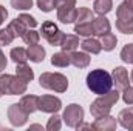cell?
<instances>
[{
	"mask_svg": "<svg viewBox=\"0 0 133 131\" xmlns=\"http://www.w3.org/2000/svg\"><path fill=\"white\" fill-rule=\"evenodd\" d=\"M51 63H53L54 66H59V68H66V66L71 63V62H70V53H66V51H61V53L53 54V57H51Z\"/></svg>",
	"mask_w": 133,
	"mask_h": 131,
	"instance_id": "23",
	"label": "cell"
},
{
	"mask_svg": "<svg viewBox=\"0 0 133 131\" xmlns=\"http://www.w3.org/2000/svg\"><path fill=\"white\" fill-rule=\"evenodd\" d=\"M111 8H113L111 0H95V3H93V11L99 16L108 14L111 11Z\"/></svg>",
	"mask_w": 133,
	"mask_h": 131,
	"instance_id": "24",
	"label": "cell"
},
{
	"mask_svg": "<svg viewBox=\"0 0 133 131\" xmlns=\"http://www.w3.org/2000/svg\"><path fill=\"white\" fill-rule=\"evenodd\" d=\"M70 62L71 65H74L76 68L82 69V68H87L90 65V56L84 51V53H79V51H71L70 53Z\"/></svg>",
	"mask_w": 133,
	"mask_h": 131,
	"instance_id": "13",
	"label": "cell"
},
{
	"mask_svg": "<svg viewBox=\"0 0 133 131\" xmlns=\"http://www.w3.org/2000/svg\"><path fill=\"white\" fill-rule=\"evenodd\" d=\"M6 17H8V11H6V8H5V6H2V5H0V25L5 22V19H6Z\"/></svg>",
	"mask_w": 133,
	"mask_h": 131,
	"instance_id": "38",
	"label": "cell"
},
{
	"mask_svg": "<svg viewBox=\"0 0 133 131\" xmlns=\"http://www.w3.org/2000/svg\"><path fill=\"white\" fill-rule=\"evenodd\" d=\"M116 17L119 20H127V22H133V9L125 5V3H121L118 8H116Z\"/></svg>",
	"mask_w": 133,
	"mask_h": 131,
	"instance_id": "25",
	"label": "cell"
},
{
	"mask_svg": "<svg viewBox=\"0 0 133 131\" xmlns=\"http://www.w3.org/2000/svg\"><path fill=\"white\" fill-rule=\"evenodd\" d=\"M116 43H118V39H116V35L113 33H107V34H104V35H101V45H102L104 51L115 49Z\"/></svg>",
	"mask_w": 133,
	"mask_h": 131,
	"instance_id": "26",
	"label": "cell"
},
{
	"mask_svg": "<svg viewBox=\"0 0 133 131\" xmlns=\"http://www.w3.org/2000/svg\"><path fill=\"white\" fill-rule=\"evenodd\" d=\"M62 108V102L59 97L54 96H40L37 97V110L42 113H50L54 114Z\"/></svg>",
	"mask_w": 133,
	"mask_h": 131,
	"instance_id": "7",
	"label": "cell"
},
{
	"mask_svg": "<svg viewBox=\"0 0 133 131\" xmlns=\"http://www.w3.org/2000/svg\"><path fill=\"white\" fill-rule=\"evenodd\" d=\"M9 57L14 63H26L28 60V51L22 46H17V48H12L11 53H9Z\"/></svg>",
	"mask_w": 133,
	"mask_h": 131,
	"instance_id": "22",
	"label": "cell"
},
{
	"mask_svg": "<svg viewBox=\"0 0 133 131\" xmlns=\"http://www.w3.org/2000/svg\"><path fill=\"white\" fill-rule=\"evenodd\" d=\"M19 19L23 22V25H25L28 30H31V28H34V26H37V20L34 19L33 16H30V14H20Z\"/></svg>",
	"mask_w": 133,
	"mask_h": 131,
	"instance_id": "35",
	"label": "cell"
},
{
	"mask_svg": "<svg viewBox=\"0 0 133 131\" xmlns=\"http://www.w3.org/2000/svg\"><path fill=\"white\" fill-rule=\"evenodd\" d=\"M91 28L95 35H104V34L110 33V22L105 16H99L96 19H93L91 22Z\"/></svg>",
	"mask_w": 133,
	"mask_h": 131,
	"instance_id": "12",
	"label": "cell"
},
{
	"mask_svg": "<svg viewBox=\"0 0 133 131\" xmlns=\"http://www.w3.org/2000/svg\"><path fill=\"white\" fill-rule=\"evenodd\" d=\"M121 60L125 62V63H132L133 65V43L125 45L121 49Z\"/></svg>",
	"mask_w": 133,
	"mask_h": 131,
	"instance_id": "28",
	"label": "cell"
},
{
	"mask_svg": "<svg viewBox=\"0 0 133 131\" xmlns=\"http://www.w3.org/2000/svg\"><path fill=\"white\" fill-rule=\"evenodd\" d=\"M62 117H59L56 113L48 119V123H46V130L48 131H59L61 127H62V122H61Z\"/></svg>",
	"mask_w": 133,
	"mask_h": 131,
	"instance_id": "30",
	"label": "cell"
},
{
	"mask_svg": "<svg viewBox=\"0 0 133 131\" xmlns=\"http://www.w3.org/2000/svg\"><path fill=\"white\" fill-rule=\"evenodd\" d=\"M6 28L9 30V33L12 34L16 39H17V37H22V35L25 34V31L28 30L19 17H17V19H14V20H11V22L8 23V26H6Z\"/></svg>",
	"mask_w": 133,
	"mask_h": 131,
	"instance_id": "21",
	"label": "cell"
},
{
	"mask_svg": "<svg viewBox=\"0 0 133 131\" xmlns=\"http://www.w3.org/2000/svg\"><path fill=\"white\" fill-rule=\"evenodd\" d=\"M11 6L14 9H19V11L30 9L33 6V0H11Z\"/></svg>",
	"mask_w": 133,
	"mask_h": 131,
	"instance_id": "34",
	"label": "cell"
},
{
	"mask_svg": "<svg viewBox=\"0 0 133 131\" xmlns=\"http://www.w3.org/2000/svg\"><path fill=\"white\" fill-rule=\"evenodd\" d=\"M28 116H30V114H26V113L22 110L20 103H12V105H9V108H8V119H9L11 125H14V127H22V125H25L26 120H28Z\"/></svg>",
	"mask_w": 133,
	"mask_h": 131,
	"instance_id": "8",
	"label": "cell"
},
{
	"mask_svg": "<svg viewBox=\"0 0 133 131\" xmlns=\"http://www.w3.org/2000/svg\"><path fill=\"white\" fill-rule=\"evenodd\" d=\"M19 103H20L22 110H23L26 114H31V113H34V111L37 110V97L33 96V94L22 96V99H20Z\"/></svg>",
	"mask_w": 133,
	"mask_h": 131,
	"instance_id": "18",
	"label": "cell"
},
{
	"mask_svg": "<svg viewBox=\"0 0 133 131\" xmlns=\"http://www.w3.org/2000/svg\"><path fill=\"white\" fill-rule=\"evenodd\" d=\"M16 76L28 83V82H31L34 79V71H33V68H30V65H26V63H17Z\"/></svg>",
	"mask_w": 133,
	"mask_h": 131,
	"instance_id": "19",
	"label": "cell"
},
{
	"mask_svg": "<svg viewBox=\"0 0 133 131\" xmlns=\"http://www.w3.org/2000/svg\"><path fill=\"white\" fill-rule=\"evenodd\" d=\"M3 96V91H2V86H0V97Z\"/></svg>",
	"mask_w": 133,
	"mask_h": 131,
	"instance_id": "43",
	"label": "cell"
},
{
	"mask_svg": "<svg viewBox=\"0 0 133 131\" xmlns=\"http://www.w3.org/2000/svg\"><path fill=\"white\" fill-rule=\"evenodd\" d=\"M81 48L88 53V54H99L102 51V45H101V40L98 39H91V37H87L82 43H81Z\"/></svg>",
	"mask_w": 133,
	"mask_h": 131,
	"instance_id": "16",
	"label": "cell"
},
{
	"mask_svg": "<svg viewBox=\"0 0 133 131\" xmlns=\"http://www.w3.org/2000/svg\"><path fill=\"white\" fill-rule=\"evenodd\" d=\"M40 35L53 46H61V42H62V37L64 33L57 28L56 23L53 22H43L42 23V28H40Z\"/></svg>",
	"mask_w": 133,
	"mask_h": 131,
	"instance_id": "6",
	"label": "cell"
},
{
	"mask_svg": "<svg viewBox=\"0 0 133 131\" xmlns=\"http://www.w3.org/2000/svg\"><path fill=\"white\" fill-rule=\"evenodd\" d=\"M6 65H8V60H6V57H5L3 51L0 49V74L3 72V69L6 68Z\"/></svg>",
	"mask_w": 133,
	"mask_h": 131,
	"instance_id": "37",
	"label": "cell"
},
{
	"mask_svg": "<svg viewBox=\"0 0 133 131\" xmlns=\"http://www.w3.org/2000/svg\"><path fill=\"white\" fill-rule=\"evenodd\" d=\"M57 9V20H61L62 23H73L76 20V16H77V9L76 6L73 5H59L56 6Z\"/></svg>",
	"mask_w": 133,
	"mask_h": 131,
	"instance_id": "10",
	"label": "cell"
},
{
	"mask_svg": "<svg viewBox=\"0 0 133 131\" xmlns=\"http://www.w3.org/2000/svg\"><path fill=\"white\" fill-rule=\"evenodd\" d=\"M39 83L42 88L56 93H65L68 88V79L61 72H42L39 77Z\"/></svg>",
	"mask_w": 133,
	"mask_h": 131,
	"instance_id": "3",
	"label": "cell"
},
{
	"mask_svg": "<svg viewBox=\"0 0 133 131\" xmlns=\"http://www.w3.org/2000/svg\"><path fill=\"white\" fill-rule=\"evenodd\" d=\"M119 100V91L118 90H110L108 93L105 94H101L99 97L96 99L91 106H90V113L95 119L102 117V116H107L110 114L111 111V106Z\"/></svg>",
	"mask_w": 133,
	"mask_h": 131,
	"instance_id": "2",
	"label": "cell"
},
{
	"mask_svg": "<svg viewBox=\"0 0 133 131\" xmlns=\"http://www.w3.org/2000/svg\"><path fill=\"white\" fill-rule=\"evenodd\" d=\"M22 39H23V42H25L26 45H36V43H39V40H40V33L34 31L33 28H31V30H26V31H25V34L22 35Z\"/></svg>",
	"mask_w": 133,
	"mask_h": 131,
	"instance_id": "27",
	"label": "cell"
},
{
	"mask_svg": "<svg viewBox=\"0 0 133 131\" xmlns=\"http://www.w3.org/2000/svg\"><path fill=\"white\" fill-rule=\"evenodd\" d=\"M28 59L34 62V63H40V62H43L45 60V48L43 46H40L39 43H36V45H28Z\"/></svg>",
	"mask_w": 133,
	"mask_h": 131,
	"instance_id": "14",
	"label": "cell"
},
{
	"mask_svg": "<svg viewBox=\"0 0 133 131\" xmlns=\"http://www.w3.org/2000/svg\"><path fill=\"white\" fill-rule=\"evenodd\" d=\"M111 77H113V85L116 86L118 91H122L130 85L129 72H127V69L124 66H116L113 69V72H111Z\"/></svg>",
	"mask_w": 133,
	"mask_h": 131,
	"instance_id": "9",
	"label": "cell"
},
{
	"mask_svg": "<svg viewBox=\"0 0 133 131\" xmlns=\"http://www.w3.org/2000/svg\"><path fill=\"white\" fill-rule=\"evenodd\" d=\"M74 33L77 35H84V37H88L93 34V28H91V23H81V25H76L74 26Z\"/></svg>",
	"mask_w": 133,
	"mask_h": 131,
	"instance_id": "31",
	"label": "cell"
},
{
	"mask_svg": "<svg viewBox=\"0 0 133 131\" xmlns=\"http://www.w3.org/2000/svg\"><path fill=\"white\" fill-rule=\"evenodd\" d=\"M116 30L122 34H133V22L127 20H116Z\"/></svg>",
	"mask_w": 133,
	"mask_h": 131,
	"instance_id": "29",
	"label": "cell"
},
{
	"mask_svg": "<svg viewBox=\"0 0 133 131\" xmlns=\"http://www.w3.org/2000/svg\"><path fill=\"white\" fill-rule=\"evenodd\" d=\"M0 86H2L3 94H8V96H20V94H25L26 93L28 83L23 82L17 76L2 74L0 76Z\"/></svg>",
	"mask_w": 133,
	"mask_h": 131,
	"instance_id": "4",
	"label": "cell"
},
{
	"mask_svg": "<svg viewBox=\"0 0 133 131\" xmlns=\"http://www.w3.org/2000/svg\"><path fill=\"white\" fill-rule=\"evenodd\" d=\"M124 3H125V5H129V6L133 9V0H124Z\"/></svg>",
	"mask_w": 133,
	"mask_h": 131,
	"instance_id": "41",
	"label": "cell"
},
{
	"mask_svg": "<svg viewBox=\"0 0 133 131\" xmlns=\"http://www.w3.org/2000/svg\"><path fill=\"white\" fill-rule=\"evenodd\" d=\"M79 37L77 35H73V34H64L62 37V42H61V48L62 51L66 53H71V51H76V48L79 46Z\"/></svg>",
	"mask_w": 133,
	"mask_h": 131,
	"instance_id": "17",
	"label": "cell"
},
{
	"mask_svg": "<svg viewBox=\"0 0 133 131\" xmlns=\"http://www.w3.org/2000/svg\"><path fill=\"white\" fill-rule=\"evenodd\" d=\"M16 37L9 33L8 28L5 30H0V46H6V45H11V42L14 40Z\"/></svg>",
	"mask_w": 133,
	"mask_h": 131,
	"instance_id": "33",
	"label": "cell"
},
{
	"mask_svg": "<svg viewBox=\"0 0 133 131\" xmlns=\"http://www.w3.org/2000/svg\"><path fill=\"white\" fill-rule=\"evenodd\" d=\"M77 130H93V125L91 123H81L77 127Z\"/></svg>",
	"mask_w": 133,
	"mask_h": 131,
	"instance_id": "40",
	"label": "cell"
},
{
	"mask_svg": "<svg viewBox=\"0 0 133 131\" xmlns=\"http://www.w3.org/2000/svg\"><path fill=\"white\" fill-rule=\"evenodd\" d=\"M118 123L121 127H124L125 130L133 131V106H129L125 110H122L118 116Z\"/></svg>",
	"mask_w": 133,
	"mask_h": 131,
	"instance_id": "15",
	"label": "cell"
},
{
	"mask_svg": "<svg viewBox=\"0 0 133 131\" xmlns=\"http://www.w3.org/2000/svg\"><path fill=\"white\" fill-rule=\"evenodd\" d=\"M56 5H57V0H37V6H39V9L43 11V12L53 11V9L56 8Z\"/></svg>",
	"mask_w": 133,
	"mask_h": 131,
	"instance_id": "32",
	"label": "cell"
},
{
	"mask_svg": "<svg viewBox=\"0 0 133 131\" xmlns=\"http://www.w3.org/2000/svg\"><path fill=\"white\" fill-rule=\"evenodd\" d=\"M62 120L66 123V127H70V128H77V127L82 123V120H84V110H82V106L77 105V103L68 105L65 110H64Z\"/></svg>",
	"mask_w": 133,
	"mask_h": 131,
	"instance_id": "5",
	"label": "cell"
},
{
	"mask_svg": "<svg viewBox=\"0 0 133 131\" xmlns=\"http://www.w3.org/2000/svg\"><path fill=\"white\" fill-rule=\"evenodd\" d=\"M130 82L133 83V69H132V74H130Z\"/></svg>",
	"mask_w": 133,
	"mask_h": 131,
	"instance_id": "42",
	"label": "cell"
},
{
	"mask_svg": "<svg viewBox=\"0 0 133 131\" xmlns=\"http://www.w3.org/2000/svg\"><path fill=\"white\" fill-rule=\"evenodd\" d=\"M95 19V14L90 8H85V6H81L77 9V16H76V25H81V23H91Z\"/></svg>",
	"mask_w": 133,
	"mask_h": 131,
	"instance_id": "20",
	"label": "cell"
},
{
	"mask_svg": "<svg viewBox=\"0 0 133 131\" xmlns=\"http://www.w3.org/2000/svg\"><path fill=\"white\" fill-rule=\"evenodd\" d=\"M59 5H73V6H76V0H57L56 6H59Z\"/></svg>",
	"mask_w": 133,
	"mask_h": 131,
	"instance_id": "39",
	"label": "cell"
},
{
	"mask_svg": "<svg viewBox=\"0 0 133 131\" xmlns=\"http://www.w3.org/2000/svg\"><path fill=\"white\" fill-rule=\"evenodd\" d=\"M122 100L127 105H133V86H127L125 90H122Z\"/></svg>",
	"mask_w": 133,
	"mask_h": 131,
	"instance_id": "36",
	"label": "cell"
},
{
	"mask_svg": "<svg viewBox=\"0 0 133 131\" xmlns=\"http://www.w3.org/2000/svg\"><path fill=\"white\" fill-rule=\"evenodd\" d=\"M116 127H118V120H116V117H113L110 114L98 117L93 123V130L96 131H113L116 130Z\"/></svg>",
	"mask_w": 133,
	"mask_h": 131,
	"instance_id": "11",
	"label": "cell"
},
{
	"mask_svg": "<svg viewBox=\"0 0 133 131\" xmlns=\"http://www.w3.org/2000/svg\"><path fill=\"white\" fill-rule=\"evenodd\" d=\"M87 86L95 94H105L113 86V77L105 69H93L87 76Z\"/></svg>",
	"mask_w": 133,
	"mask_h": 131,
	"instance_id": "1",
	"label": "cell"
}]
</instances>
